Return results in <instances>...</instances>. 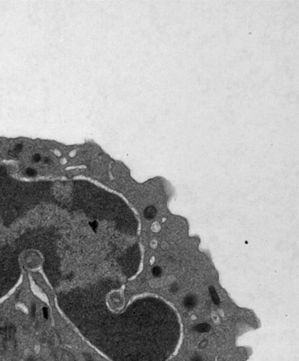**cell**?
I'll return each instance as SVG.
<instances>
[{
	"label": "cell",
	"instance_id": "cell-1",
	"mask_svg": "<svg viewBox=\"0 0 299 361\" xmlns=\"http://www.w3.org/2000/svg\"><path fill=\"white\" fill-rule=\"evenodd\" d=\"M136 361H167L178 347L181 322L165 300L147 297L136 307Z\"/></svg>",
	"mask_w": 299,
	"mask_h": 361
}]
</instances>
